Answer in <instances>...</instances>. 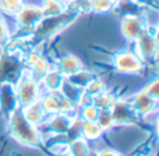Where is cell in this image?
Returning a JSON list of instances; mask_svg holds the SVG:
<instances>
[{
  "instance_id": "6da1fadb",
  "label": "cell",
  "mask_w": 159,
  "mask_h": 156,
  "mask_svg": "<svg viewBox=\"0 0 159 156\" xmlns=\"http://www.w3.org/2000/svg\"><path fill=\"white\" fill-rule=\"evenodd\" d=\"M10 130L11 135L14 140L18 141L20 144L30 146H35L39 144L41 138H39V132L36 130V126L31 124L22 114V110L16 109L11 112L10 116Z\"/></svg>"
},
{
  "instance_id": "7a4b0ae2",
  "label": "cell",
  "mask_w": 159,
  "mask_h": 156,
  "mask_svg": "<svg viewBox=\"0 0 159 156\" xmlns=\"http://www.w3.org/2000/svg\"><path fill=\"white\" fill-rule=\"evenodd\" d=\"M16 95L18 105L21 107H25L28 105L34 103L38 100L39 98V85L36 81H34L32 78L28 75V73L25 70H22L21 75L17 79L16 84Z\"/></svg>"
},
{
  "instance_id": "3957f363",
  "label": "cell",
  "mask_w": 159,
  "mask_h": 156,
  "mask_svg": "<svg viewBox=\"0 0 159 156\" xmlns=\"http://www.w3.org/2000/svg\"><path fill=\"white\" fill-rule=\"evenodd\" d=\"M134 42H135V55L143 61H148L157 56L158 39H157L155 28L151 29L149 27H147L145 31Z\"/></svg>"
},
{
  "instance_id": "277c9868",
  "label": "cell",
  "mask_w": 159,
  "mask_h": 156,
  "mask_svg": "<svg viewBox=\"0 0 159 156\" xmlns=\"http://www.w3.org/2000/svg\"><path fill=\"white\" fill-rule=\"evenodd\" d=\"M113 67L123 74H135L144 70V61L133 52H120L113 56Z\"/></svg>"
},
{
  "instance_id": "5b68a950",
  "label": "cell",
  "mask_w": 159,
  "mask_h": 156,
  "mask_svg": "<svg viewBox=\"0 0 159 156\" xmlns=\"http://www.w3.org/2000/svg\"><path fill=\"white\" fill-rule=\"evenodd\" d=\"M16 21L20 29L22 31H31L32 32L35 25L45 17L42 7H36V6H27L24 4L20 11L16 14Z\"/></svg>"
},
{
  "instance_id": "8992f818",
  "label": "cell",
  "mask_w": 159,
  "mask_h": 156,
  "mask_svg": "<svg viewBox=\"0 0 159 156\" xmlns=\"http://www.w3.org/2000/svg\"><path fill=\"white\" fill-rule=\"evenodd\" d=\"M148 25L145 24L144 18L137 14H126L121 20V32L124 38L130 42H134L145 31Z\"/></svg>"
},
{
  "instance_id": "52a82bcc",
  "label": "cell",
  "mask_w": 159,
  "mask_h": 156,
  "mask_svg": "<svg viewBox=\"0 0 159 156\" xmlns=\"http://www.w3.org/2000/svg\"><path fill=\"white\" fill-rule=\"evenodd\" d=\"M110 112H112L115 124L134 123L135 118L138 117V113L133 107L131 102H127V100H115V103L110 107Z\"/></svg>"
},
{
  "instance_id": "ba28073f",
  "label": "cell",
  "mask_w": 159,
  "mask_h": 156,
  "mask_svg": "<svg viewBox=\"0 0 159 156\" xmlns=\"http://www.w3.org/2000/svg\"><path fill=\"white\" fill-rule=\"evenodd\" d=\"M0 107L7 112H14L18 109L16 88L11 82H2L0 85Z\"/></svg>"
},
{
  "instance_id": "9c48e42d",
  "label": "cell",
  "mask_w": 159,
  "mask_h": 156,
  "mask_svg": "<svg viewBox=\"0 0 159 156\" xmlns=\"http://www.w3.org/2000/svg\"><path fill=\"white\" fill-rule=\"evenodd\" d=\"M56 69L67 78V77H70V75H74V74H77L78 71H81V70L84 69V66H82L81 60H80L78 57H75L74 55H66L59 59Z\"/></svg>"
},
{
  "instance_id": "30bf717a",
  "label": "cell",
  "mask_w": 159,
  "mask_h": 156,
  "mask_svg": "<svg viewBox=\"0 0 159 156\" xmlns=\"http://www.w3.org/2000/svg\"><path fill=\"white\" fill-rule=\"evenodd\" d=\"M130 102H131L133 107L135 109V112H137L138 114H145V116L149 114L151 112H154L155 106H157V100H155L154 98H151V96L147 92H144V91H141L140 93L134 95Z\"/></svg>"
},
{
  "instance_id": "8fae6325",
  "label": "cell",
  "mask_w": 159,
  "mask_h": 156,
  "mask_svg": "<svg viewBox=\"0 0 159 156\" xmlns=\"http://www.w3.org/2000/svg\"><path fill=\"white\" fill-rule=\"evenodd\" d=\"M22 114H24V117L27 118L31 124L36 126V124L43 123L46 113H45L43 107H42L41 100H36V102H34V103L28 105V106L22 107Z\"/></svg>"
},
{
  "instance_id": "7c38bea8",
  "label": "cell",
  "mask_w": 159,
  "mask_h": 156,
  "mask_svg": "<svg viewBox=\"0 0 159 156\" xmlns=\"http://www.w3.org/2000/svg\"><path fill=\"white\" fill-rule=\"evenodd\" d=\"M64 79H66V77H64L56 67H52V69L45 74V77L42 78V81H43L48 92H59L61 85H63V82H64Z\"/></svg>"
},
{
  "instance_id": "4fadbf2b",
  "label": "cell",
  "mask_w": 159,
  "mask_h": 156,
  "mask_svg": "<svg viewBox=\"0 0 159 156\" xmlns=\"http://www.w3.org/2000/svg\"><path fill=\"white\" fill-rule=\"evenodd\" d=\"M49 124H50V130L55 131L56 134H64L66 131H69L71 128L73 118L70 116H67L66 113H56Z\"/></svg>"
},
{
  "instance_id": "5bb4252c",
  "label": "cell",
  "mask_w": 159,
  "mask_h": 156,
  "mask_svg": "<svg viewBox=\"0 0 159 156\" xmlns=\"http://www.w3.org/2000/svg\"><path fill=\"white\" fill-rule=\"evenodd\" d=\"M66 4L67 3H64L63 0H43L42 10H43L45 17L56 16L66 10Z\"/></svg>"
},
{
  "instance_id": "9a60e30c",
  "label": "cell",
  "mask_w": 159,
  "mask_h": 156,
  "mask_svg": "<svg viewBox=\"0 0 159 156\" xmlns=\"http://www.w3.org/2000/svg\"><path fill=\"white\" fill-rule=\"evenodd\" d=\"M82 126H81V131H82V135L88 140H96L102 135V131L103 130L101 128L96 121H82Z\"/></svg>"
},
{
  "instance_id": "2e32d148",
  "label": "cell",
  "mask_w": 159,
  "mask_h": 156,
  "mask_svg": "<svg viewBox=\"0 0 159 156\" xmlns=\"http://www.w3.org/2000/svg\"><path fill=\"white\" fill-rule=\"evenodd\" d=\"M117 0H91V11L93 13H107L115 10Z\"/></svg>"
},
{
  "instance_id": "e0dca14e",
  "label": "cell",
  "mask_w": 159,
  "mask_h": 156,
  "mask_svg": "<svg viewBox=\"0 0 159 156\" xmlns=\"http://www.w3.org/2000/svg\"><path fill=\"white\" fill-rule=\"evenodd\" d=\"M67 152H69L71 156H88L89 148H88L85 140H82V138H77V140H74L69 145V151Z\"/></svg>"
},
{
  "instance_id": "ac0fdd59",
  "label": "cell",
  "mask_w": 159,
  "mask_h": 156,
  "mask_svg": "<svg viewBox=\"0 0 159 156\" xmlns=\"http://www.w3.org/2000/svg\"><path fill=\"white\" fill-rule=\"evenodd\" d=\"M96 123L101 126L102 130H110L115 126V121H113V116L110 109H99V114L96 118Z\"/></svg>"
},
{
  "instance_id": "d6986e66",
  "label": "cell",
  "mask_w": 159,
  "mask_h": 156,
  "mask_svg": "<svg viewBox=\"0 0 159 156\" xmlns=\"http://www.w3.org/2000/svg\"><path fill=\"white\" fill-rule=\"evenodd\" d=\"M99 114V109L93 105H88V106H84V110H82V120L84 121H96Z\"/></svg>"
},
{
  "instance_id": "ffe728a7",
  "label": "cell",
  "mask_w": 159,
  "mask_h": 156,
  "mask_svg": "<svg viewBox=\"0 0 159 156\" xmlns=\"http://www.w3.org/2000/svg\"><path fill=\"white\" fill-rule=\"evenodd\" d=\"M10 42V32L6 21L0 17V46H6Z\"/></svg>"
},
{
  "instance_id": "44dd1931",
  "label": "cell",
  "mask_w": 159,
  "mask_h": 156,
  "mask_svg": "<svg viewBox=\"0 0 159 156\" xmlns=\"http://www.w3.org/2000/svg\"><path fill=\"white\" fill-rule=\"evenodd\" d=\"M144 92H147L151 98H154L155 100H158V96H159V82L158 79H154L151 84H148L145 88H144Z\"/></svg>"
},
{
  "instance_id": "7402d4cb",
  "label": "cell",
  "mask_w": 159,
  "mask_h": 156,
  "mask_svg": "<svg viewBox=\"0 0 159 156\" xmlns=\"http://www.w3.org/2000/svg\"><path fill=\"white\" fill-rule=\"evenodd\" d=\"M98 156H121L119 152L113 151V149H105V151H101L98 154Z\"/></svg>"
},
{
  "instance_id": "603a6c76",
  "label": "cell",
  "mask_w": 159,
  "mask_h": 156,
  "mask_svg": "<svg viewBox=\"0 0 159 156\" xmlns=\"http://www.w3.org/2000/svg\"><path fill=\"white\" fill-rule=\"evenodd\" d=\"M137 4H145V6H149V4H155L157 0H135Z\"/></svg>"
},
{
  "instance_id": "cb8c5ba5",
  "label": "cell",
  "mask_w": 159,
  "mask_h": 156,
  "mask_svg": "<svg viewBox=\"0 0 159 156\" xmlns=\"http://www.w3.org/2000/svg\"><path fill=\"white\" fill-rule=\"evenodd\" d=\"M56 156H71V155H70L69 152H60V154H57Z\"/></svg>"
},
{
  "instance_id": "d4e9b609",
  "label": "cell",
  "mask_w": 159,
  "mask_h": 156,
  "mask_svg": "<svg viewBox=\"0 0 159 156\" xmlns=\"http://www.w3.org/2000/svg\"><path fill=\"white\" fill-rule=\"evenodd\" d=\"M63 2H64V3H67V2H71V0H63Z\"/></svg>"
},
{
  "instance_id": "484cf974",
  "label": "cell",
  "mask_w": 159,
  "mask_h": 156,
  "mask_svg": "<svg viewBox=\"0 0 159 156\" xmlns=\"http://www.w3.org/2000/svg\"><path fill=\"white\" fill-rule=\"evenodd\" d=\"M117 2H119V0H117Z\"/></svg>"
}]
</instances>
